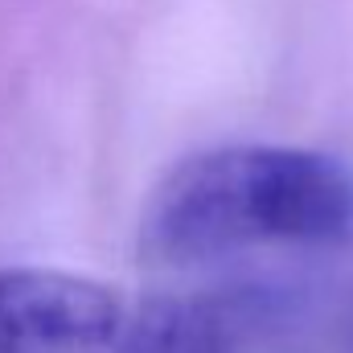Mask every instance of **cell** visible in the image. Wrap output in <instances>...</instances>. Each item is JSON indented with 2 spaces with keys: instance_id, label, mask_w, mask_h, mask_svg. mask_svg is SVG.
Masks as SVG:
<instances>
[{
  "instance_id": "6da1fadb",
  "label": "cell",
  "mask_w": 353,
  "mask_h": 353,
  "mask_svg": "<svg viewBox=\"0 0 353 353\" xmlns=\"http://www.w3.org/2000/svg\"><path fill=\"white\" fill-rule=\"evenodd\" d=\"M353 239V173L312 148L230 144L185 157L144 201L136 251L157 271H205L255 251Z\"/></svg>"
},
{
  "instance_id": "3957f363",
  "label": "cell",
  "mask_w": 353,
  "mask_h": 353,
  "mask_svg": "<svg viewBox=\"0 0 353 353\" xmlns=\"http://www.w3.org/2000/svg\"><path fill=\"white\" fill-rule=\"evenodd\" d=\"M128 300L87 275L50 267L0 271V353H115Z\"/></svg>"
},
{
  "instance_id": "277c9868",
  "label": "cell",
  "mask_w": 353,
  "mask_h": 353,
  "mask_svg": "<svg viewBox=\"0 0 353 353\" xmlns=\"http://www.w3.org/2000/svg\"><path fill=\"white\" fill-rule=\"evenodd\" d=\"M312 353H353V300L329 321L325 341H316Z\"/></svg>"
},
{
  "instance_id": "7a4b0ae2",
  "label": "cell",
  "mask_w": 353,
  "mask_h": 353,
  "mask_svg": "<svg viewBox=\"0 0 353 353\" xmlns=\"http://www.w3.org/2000/svg\"><path fill=\"white\" fill-rule=\"evenodd\" d=\"M300 296L275 279H218L144 296L115 353H267L292 333Z\"/></svg>"
}]
</instances>
